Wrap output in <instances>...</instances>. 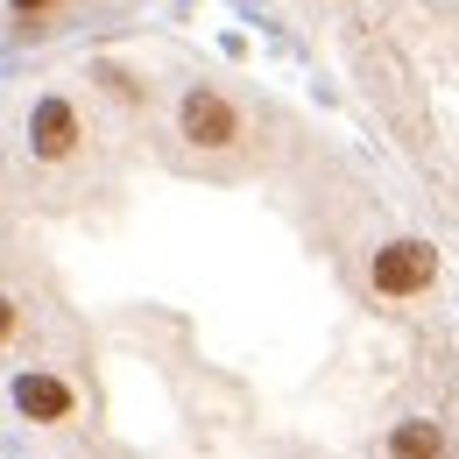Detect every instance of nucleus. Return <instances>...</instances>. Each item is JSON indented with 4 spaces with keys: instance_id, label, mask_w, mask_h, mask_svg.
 Instances as JSON below:
<instances>
[{
    "instance_id": "1",
    "label": "nucleus",
    "mask_w": 459,
    "mask_h": 459,
    "mask_svg": "<svg viewBox=\"0 0 459 459\" xmlns=\"http://www.w3.org/2000/svg\"><path fill=\"white\" fill-rule=\"evenodd\" d=\"M247 134H255V127H247V114H240L233 92L205 85V78L177 92V142H184L191 156H205V163H212V156H233V149H247Z\"/></svg>"
},
{
    "instance_id": "2",
    "label": "nucleus",
    "mask_w": 459,
    "mask_h": 459,
    "mask_svg": "<svg viewBox=\"0 0 459 459\" xmlns=\"http://www.w3.org/2000/svg\"><path fill=\"white\" fill-rule=\"evenodd\" d=\"M431 283H438V247L417 240V233L382 240V247L368 255V290H375L382 304H410V297H424Z\"/></svg>"
},
{
    "instance_id": "3",
    "label": "nucleus",
    "mask_w": 459,
    "mask_h": 459,
    "mask_svg": "<svg viewBox=\"0 0 459 459\" xmlns=\"http://www.w3.org/2000/svg\"><path fill=\"white\" fill-rule=\"evenodd\" d=\"M29 156L36 163H71L78 149H85V114H78V100L71 92H43L36 107H29Z\"/></svg>"
},
{
    "instance_id": "4",
    "label": "nucleus",
    "mask_w": 459,
    "mask_h": 459,
    "mask_svg": "<svg viewBox=\"0 0 459 459\" xmlns=\"http://www.w3.org/2000/svg\"><path fill=\"white\" fill-rule=\"evenodd\" d=\"M14 410L29 424H71L78 417V389L64 382L57 368H22L14 375Z\"/></svg>"
},
{
    "instance_id": "5",
    "label": "nucleus",
    "mask_w": 459,
    "mask_h": 459,
    "mask_svg": "<svg viewBox=\"0 0 459 459\" xmlns=\"http://www.w3.org/2000/svg\"><path fill=\"white\" fill-rule=\"evenodd\" d=\"M389 459H453V438L438 417H403L389 431Z\"/></svg>"
},
{
    "instance_id": "6",
    "label": "nucleus",
    "mask_w": 459,
    "mask_h": 459,
    "mask_svg": "<svg viewBox=\"0 0 459 459\" xmlns=\"http://www.w3.org/2000/svg\"><path fill=\"white\" fill-rule=\"evenodd\" d=\"M22 325H29V311H22V297H14V290H0V353H14V340H22Z\"/></svg>"
},
{
    "instance_id": "7",
    "label": "nucleus",
    "mask_w": 459,
    "mask_h": 459,
    "mask_svg": "<svg viewBox=\"0 0 459 459\" xmlns=\"http://www.w3.org/2000/svg\"><path fill=\"white\" fill-rule=\"evenodd\" d=\"M0 7H7L14 22H29V29H36V22H57V14H64V0H0Z\"/></svg>"
}]
</instances>
